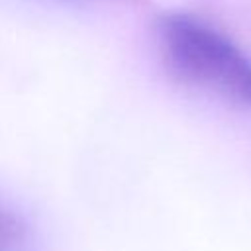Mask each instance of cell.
Returning <instances> with one entry per match:
<instances>
[{
  "mask_svg": "<svg viewBox=\"0 0 251 251\" xmlns=\"http://www.w3.org/2000/svg\"><path fill=\"white\" fill-rule=\"evenodd\" d=\"M165 57L186 80L251 106V59L212 25L186 16L169 14L159 24Z\"/></svg>",
  "mask_w": 251,
  "mask_h": 251,
  "instance_id": "1",
  "label": "cell"
}]
</instances>
